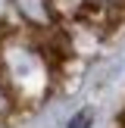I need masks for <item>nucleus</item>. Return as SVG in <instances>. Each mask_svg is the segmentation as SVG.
<instances>
[{"instance_id":"f257e3e1","label":"nucleus","mask_w":125,"mask_h":128,"mask_svg":"<svg viewBox=\"0 0 125 128\" xmlns=\"http://www.w3.org/2000/svg\"><path fill=\"white\" fill-rule=\"evenodd\" d=\"M0 81L12 94L16 106L34 103L47 94L50 81H53V66L38 47V41L6 34L0 38Z\"/></svg>"},{"instance_id":"f03ea898","label":"nucleus","mask_w":125,"mask_h":128,"mask_svg":"<svg viewBox=\"0 0 125 128\" xmlns=\"http://www.w3.org/2000/svg\"><path fill=\"white\" fill-rule=\"evenodd\" d=\"M12 12L28 25L31 31H50L60 25V10L53 6V0H10Z\"/></svg>"},{"instance_id":"7ed1b4c3","label":"nucleus","mask_w":125,"mask_h":128,"mask_svg":"<svg viewBox=\"0 0 125 128\" xmlns=\"http://www.w3.org/2000/svg\"><path fill=\"white\" fill-rule=\"evenodd\" d=\"M66 128H94V110H91V106L78 110V112L66 122Z\"/></svg>"},{"instance_id":"20e7f679","label":"nucleus","mask_w":125,"mask_h":128,"mask_svg":"<svg viewBox=\"0 0 125 128\" xmlns=\"http://www.w3.org/2000/svg\"><path fill=\"white\" fill-rule=\"evenodd\" d=\"M12 106H16V100H12V94L6 91V84L0 81V112H10Z\"/></svg>"},{"instance_id":"39448f33","label":"nucleus","mask_w":125,"mask_h":128,"mask_svg":"<svg viewBox=\"0 0 125 128\" xmlns=\"http://www.w3.org/2000/svg\"><path fill=\"white\" fill-rule=\"evenodd\" d=\"M10 16H12V3L10 0H0V28L10 22Z\"/></svg>"},{"instance_id":"423d86ee","label":"nucleus","mask_w":125,"mask_h":128,"mask_svg":"<svg viewBox=\"0 0 125 128\" xmlns=\"http://www.w3.org/2000/svg\"><path fill=\"white\" fill-rule=\"evenodd\" d=\"M81 3H94V6H119L122 0H81Z\"/></svg>"},{"instance_id":"0eeeda50","label":"nucleus","mask_w":125,"mask_h":128,"mask_svg":"<svg viewBox=\"0 0 125 128\" xmlns=\"http://www.w3.org/2000/svg\"><path fill=\"white\" fill-rule=\"evenodd\" d=\"M119 125H122V128H125V110H122V116H119Z\"/></svg>"}]
</instances>
